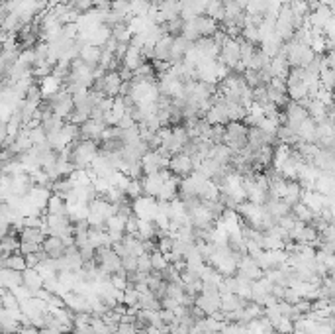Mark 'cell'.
<instances>
[{"mask_svg":"<svg viewBox=\"0 0 335 334\" xmlns=\"http://www.w3.org/2000/svg\"><path fill=\"white\" fill-rule=\"evenodd\" d=\"M167 169L178 177V179H184V177H189L192 175V171H194V165H192V159H190V155L187 153L178 152V153H173L171 155V159H169V165Z\"/></svg>","mask_w":335,"mask_h":334,"instance_id":"1","label":"cell"},{"mask_svg":"<svg viewBox=\"0 0 335 334\" xmlns=\"http://www.w3.org/2000/svg\"><path fill=\"white\" fill-rule=\"evenodd\" d=\"M22 285L28 289L31 295H35V291L44 287V277L35 268H26L22 272Z\"/></svg>","mask_w":335,"mask_h":334,"instance_id":"2","label":"cell"},{"mask_svg":"<svg viewBox=\"0 0 335 334\" xmlns=\"http://www.w3.org/2000/svg\"><path fill=\"white\" fill-rule=\"evenodd\" d=\"M65 248H67L65 242H63L61 238H57V236H45V240L42 242V250L47 254V258H51V259L63 258Z\"/></svg>","mask_w":335,"mask_h":334,"instance_id":"3","label":"cell"},{"mask_svg":"<svg viewBox=\"0 0 335 334\" xmlns=\"http://www.w3.org/2000/svg\"><path fill=\"white\" fill-rule=\"evenodd\" d=\"M47 236V228H31L22 226L18 230V240L26 244H42Z\"/></svg>","mask_w":335,"mask_h":334,"instance_id":"4","label":"cell"},{"mask_svg":"<svg viewBox=\"0 0 335 334\" xmlns=\"http://www.w3.org/2000/svg\"><path fill=\"white\" fill-rule=\"evenodd\" d=\"M194 305L204 313L206 317H210L212 313H216L219 309V295H206V293H198Z\"/></svg>","mask_w":335,"mask_h":334,"instance_id":"5","label":"cell"},{"mask_svg":"<svg viewBox=\"0 0 335 334\" xmlns=\"http://www.w3.org/2000/svg\"><path fill=\"white\" fill-rule=\"evenodd\" d=\"M122 244H124L128 256H135V258H137V256L143 254V240H141L139 236H135V234H124Z\"/></svg>","mask_w":335,"mask_h":334,"instance_id":"6","label":"cell"},{"mask_svg":"<svg viewBox=\"0 0 335 334\" xmlns=\"http://www.w3.org/2000/svg\"><path fill=\"white\" fill-rule=\"evenodd\" d=\"M155 230H157V226H155L153 220H141V218H139L135 236H139L141 240H153V238H155Z\"/></svg>","mask_w":335,"mask_h":334,"instance_id":"7","label":"cell"},{"mask_svg":"<svg viewBox=\"0 0 335 334\" xmlns=\"http://www.w3.org/2000/svg\"><path fill=\"white\" fill-rule=\"evenodd\" d=\"M6 270H12V272H24L26 270V258L22 256V254H8V258H6Z\"/></svg>","mask_w":335,"mask_h":334,"instance_id":"8","label":"cell"},{"mask_svg":"<svg viewBox=\"0 0 335 334\" xmlns=\"http://www.w3.org/2000/svg\"><path fill=\"white\" fill-rule=\"evenodd\" d=\"M149 259H151V272H157V274H159V272H163V270L167 268V263H169V261H167V258L161 254L159 250L151 252V254H149Z\"/></svg>","mask_w":335,"mask_h":334,"instance_id":"9","label":"cell"},{"mask_svg":"<svg viewBox=\"0 0 335 334\" xmlns=\"http://www.w3.org/2000/svg\"><path fill=\"white\" fill-rule=\"evenodd\" d=\"M137 301H139V291L128 285V287L124 289V297H122V303L126 305V307H135V305H137Z\"/></svg>","mask_w":335,"mask_h":334,"instance_id":"10","label":"cell"},{"mask_svg":"<svg viewBox=\"0 0 335 334\" xmlns=\"http://www.w3.org/2000/svg\"><path fill=\"white\" fill-rule=\"evenodd\" d=\"M271 326H273V330L278 334H292V320H288L286 317L277 319Z\"/></svg>","mask_w":335,"mask_h":334,"instance_id":"11","label":"cell"},{"mask_svg":"<svg viewBox=\"0 0 335 334\" xmlns=\"http://www.w3.org/2000/svg\"><path fill=\"white\" fill-rule=\"evenodd\" d=\"M0 305H2L4 309H18V307H20V301L16 299V295L12 291H6V293L0 297Z\"/></svg>","mask_w":335,"mask_h":334,"instance_id":"12","label":"cell"},{"mask_svg":"<svg viewBox=\"0 0 335 334\" xmlns=\"http://www.w3.org/2000/svg\"><path fill=\"white\" fill-rule=\"evenodd\" d=\"M120 268H122L126 274L137 272V258H135V256H124V258L120 259Z\"/></svg>","mask_w":335,"mask_h":334,"instance_id":"13","label":"cell"},{"mask_svg":"<svg viewBox=\"0 0 335 334\" xmlns=\"http://www.w3.org/2000/svg\"><path fill=\"white\" fill-rule=\"evenodd\" d=\"M40 250H42V244L20 242V246H18V254H22V256H31V254H38Z\"/></svg>","mask_w":335,"mask_h":334,"instance_id":"14","label":"cell"},{"mask_svg":"<svg viewBox=\"0 0 335 334\" xmlns=\"http://www.w3.org/2000/svg\"><path fill=\"white\" fill-rule=\"evenodd\" d=\"M137 272H141V274H149V272H151V259H149V254L137 256Z\"/></svg>","mask_w":335,"mask_h":334,"instance_id":"15","label":"cell"},{"mask_svg":"<svg viewBox=\"0 0 335 334\" xmlns=\"http://www.w3.org/2000/svg\"><path fill=\"white\" fill-rule=\"evenodd\" d=\"M57 87H59V81L57 77L53 79V77H49L47 81L44 83V94L45 96H49V94H55L57 92Z\"/></svg>","mask_w":335,"mask_h":334,"instance_id":"16","label":"cell"},{"mask_svg":"<svg viewBox=\"0 0 335 334\" xmlns=\"http://www.w3.org/2000/svg\"><path fill=\"white\" fill-rule=\"evenodd\" d=\"M159 317H161V320H163V324H165V326H167V324H171V322L176 319V315L171 311V309H159Z\"/></svg>","mask_w":335,"mask_h":334,"instance_id":"17","label":"cell"},{"mask_svg":"<svg viewBox=\"0 0 335 334\" xmlns=\"http://www.w3.org/2000/svg\"><path fill=\"white\" fill-rule=\"evenodd\" d=\"M135 326H133V322H118V328H116V334H135Z\"/></svg>","mask_w":335,"mask_h":334,"instance_id":"18","label":"cell"},{"mask_svg":"<svg viewBox=\"0 0 335 334\" xmlns=\"http://www.w3.org/2000/svg\"><path fill=\"white\" fill-rule=\"evenodd\" d=\"M202 334H221V332H202Z\"/></svg>","mask_w":335,"mask_h":334,"instance_id":"19","label":"cell"}]
</instances>
